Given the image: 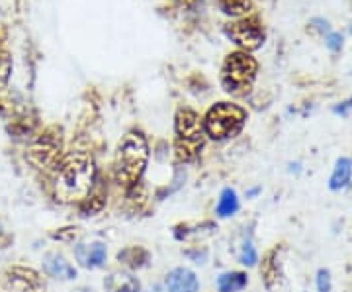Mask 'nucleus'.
<instances>
[{
  "label": "nucleus",
  "instance_id": "obj_1",
  "mask_svg": "<svg viewBox=\"0 0 352 292\" xmlns=\"http://www.w3.org/2000/svg\"><path fill=\"white\" fill-rule=\"evenodd\" d=\"M53 175V192L59 202L80 204L98 182V171L88 152H69L61 157Z\"/></svg>",
  "mask_w": 352,
  "mask_h": 292
},
{
  "label": "nucleus",
  "instance_id": "obj_2",
  "mask_svg": "<svg viewBox=\"0 0 352 292\" xmlns=\"http://www.w3.org/2000/svg\"><path fill=\"white\" fill-rule=\"evenodd\" d=\"M149 141L141 132H127L122 138L116 153V180L126 191L139 185L149 165Z\"/></svg>",
  "mask_w": 352,
  "mask_h": 292
},
{
  "label": "nucleus",
  "instance_id": "obj_3",
  "mask_svg": "<svg viewBox=\"0 0 352 292\" xmlns=\"http://www.w3.org/2000/svg\"><path fill=\"white\" fill-rule=\"evenodd\" d=\"M204 122L192 108H178L175 116V155L178 163H194L206 145Z\"/></svg>",
  "mask_w": 352,
  "mask_h": 292
},
{
  "label": "nucleus",
  "instance_id": "obj_4",
  "mask_svg": "<svg viewBox=\"0 0 352 292\" xmlns=\"http://www.w3.org/2000/svg\"><path fill=\"white\" fill-rule=\"evenodd\" d=\"M247 110L233 102H217L201 118L206 138L214 141H226L237 138L247 124Z\"/></svg>",
  "mask_w": 352,
  "mask_h": 292
},
{
  "label": "nucleus",
  "instance_id": "obj_5",
  "mask_svg": "<svg viewBox=\"0 0 352 292\" xmlns=\"http://www.w3.org/2000/svg\"><path fill=\"white\" fill-rule=\"evenodd\" d=\"M258 73L256 59L247 51L229 53L221 67V85L231 96H245L252 89Z\"/></svg>",
  "mask_w": 352,
  "mask_h": 292
},
{
  "label": "nucleus",
  "instance_id": "obj_6",
  "mask_svg": "<svg viewBox=\"0 0 352 292\" xmlns=\"http://www.w3.org/2000/svg\"><path fill=\"white\" fill-rule=\"evenodd\" d=\"M61 138L53 136L51 132H45L43 136H39L38 140L32 143L28 159L34 167H38L41 171H50L53 173L55 167L59 165L63 153H61Z\"/></svg>",
  "mask_w": 352,
  "mask_h": 292
},
{
  "label": "nucleus",
  "instance_id": "obj_7",
  "mask_svg": "<svg viewBox=\"0 0 352 292\" xmlns=\"http://www.w3.org/2000/svg\"><path fill=\"white\" fill-rule=\"evenodd\" d=\"M226 36L233 43H237L243 51H256L258 48H263L264 38V28L263 24L258 22V18H241L233 24L226 25Z\"/></svg>",
  "mask_w": 352,
  "mask_h": 292
},
{
  "label": "nucleus",
  "instance_id": "obj_8",
  "mask_svg": "<svg viewBox=\"0 0 352 292\" xmlns=\"http://www.w3.org/2000/svg\"><path fill=\"white\" fill-rule=\"evenodd\" d=\"M8 282L16 292H45L43 277L32 267H12L8 271Z\"/></svg>",
  "mask_w": 352,
  "mask_h": 292
},
{
  "label": "nucleus",
  "instance_id": "obj_9",
  "mask_svg": "<svg viewBox=\"0 0 352 292\" xmlns=\"http://www.w3.org/2000/svg\"><path fill=\"white\" fill-rule=\"evenodd\" d=\"M75 259L78 265L85 269H100L106 265L108 259V249L102 242L94 243H76Z\"/></svg>",
  "mask_w": 352,
  "mask_h": 292
},
{
  "label": "nucleus",
  "instance_id": "obj_10",
  "mask_svg": "<svg viewBox=\"0 0 352 292\" xmlns=\"http://www.w3.org/2000/svg\"><path fill=\"white\" fill-rule=\"evenodd\" d=\"M164 289H166V292H198L200 291V280L192 269L176 267L166 275Z\"/></svg>",
  "mask_w": 352,
  "mask_h": 292
},
{
  "label": "nucleus",
  "instance_id": "obj_11",
  "mask_svg": "<svg viewBox=\"0 0 352 292\" xmlns=\"http://www.w3.org/2000/svg\"><path fill=\"white\" fill-rule=\"evenodd\" d=\"M106 292H141L139 279L129 271H113L104 279Z\"/></svg>",
  "mask_w": 352,
  "mask_h": 292
},
{
  "label": "nucleus",
  "instance_id": "obj_12",
  "mask_svg": "<svg viewBox=\"0 0 352 292\" xmlns=\"http://www.w3.org/2000/svg\"><path fill=\"white\" fill-rule=\"evenodd\" d=\"M43 273L53 279L73 280L76 277V269L65 259L61 253H50L43 261Z\"/></svg>",
  "mask_w": 352,
  "mask_h": 292
},
{
  "label": "nucleus",
  "instance_id": "obj_13",
  "mask_svg": "<svg viewBox=\"0 0 352 292\" xmlns=\"http://www.w3.org/2000/svg\"><path fill=\"white\" fill-rule=\"evenodd\" d=\"M276 253L278 251H272L263 263L264 284H266L268 291L272 292L280 291L282 289V282H284V271H282V265L278 263Z\"/></svg>",
  "mask_w": 352,
  "mask_h": 292
},
{
  "label": "nucleus",
  "instance_id": "obj_14",
  "mask_svg": "<svg viewBox=\"0 0 352 292\" xmlns=\"http://www.w3.org/2000/svg\"><path fill=\"white\" fill-rule=\"evenodd\" d=\"M247 284H249V277L243 271H227L215 280L217 292H241L247 289Z\"/></svg>",
  "mask_w": 352,
  "mask_h": 292
},
{
  "label": "nucleus",
  "instance_id": "obj_15",
  "mask_svg": "<svg viewBox=\"0 0 352 292\" xmlns=\"http://www.w3.org/2000/svg\"><path fill=\"white\" fill-rule=\"evenodd\" d=\"M149 259H151V255L147 249H143V247H139V245H131V247H124L120 253H118V261H120V265H124L127 269H141L145 267L147 263H149Z\"/></svg>",
  "mask_w": 352,
  "mask_h": 292
},
{
  "label": "nucleus",
  "instance_id": "obj_16",
  "mask_svg": "<svg viewBox=\"0 0 352 292\" xmlns=\"http://www.w3.org/2000/svg\"><path fill=\"white\" fill-rule=\"evenodd\" d=\"M239 208L241 202L237 192H235V189L227 187V189L221 191L219 198H217V204H215V216L226 220V218L235 216V214L239 212Z\"/></svg>",
  "mask_w": 352,
  "mask_h": 292
},
{
  "label": "nucleus",
  "instance_id": "obj_17",
  "mask_svg": "<svg viewBox=\"0 0 352 292\" xmlns=\"http://www.w3.org/2000/svg\"><path fill=\"white\" fill-rule=\"evenodd\" d=\"M352 178V161L346 157H340L337 165L333 169V175L329 178V189L331 191H342L351 185Z\"/></svg>",
  "mask_w": 352,
  "mask_h": 292
},
{
  "label": "nucleus",
  "instance_id": "obj_18",
  "mask_svg": "<svg viewBox=\"0 0 352 292\" xmlns=\"http://www.w3.org/2000/svg\"><path fill=\"white\" fill-rule=\"evenodd\" d=\"M215 4L219 6V10L231 18H241L251 12L252 4L251 0H215Z\"/></svg>",
  "mask_w": 352,
  "mask_h": 292
},
{
  "label": "nucleus",
  "instance_id": "obj_19",
  "mask_svg": "<svg viewBox=\"0 0 352 292\" xmlns=\"http://www.w3.org/2000/svg\"><path fill=\"white\" fill-rule=\"evenodd\" d=\"M237 257H239L241 265H245V267H254V265L258 263V253H256V249H254V245H252L251 240L243 242Z\"/></svg>",
  "mask_w": 352,
  "mask_h": 292
},
{
  "label": "nucleus",
  "instance_id": "obj_20",
  "mask_svg": "<svg viewBox=\"0 0 352 292\" xmlns=\"http://www.w3.org/2000/svg\"><path fill=\"white\" fill-rule=\"evenodd\" d=\"M76 236H78L76 228H61L59 231H53V233H51V238H53L55 242L63 243H75Z\"/></svg>",
  "mask_w": 352,
  "mask_h": 292
},
{
  "label": "nucleus",
  "instance_id": "obj_21",
  "mask_svg": "<svg viewBox=\"0 0 352 292\" xmlns=\"http://www.w3.org/2000/svg\"><path fill=\"white\" fill-rule=\"evenodd\" d=\"M331 273L327 269L317 271V292H331Z\"/></svg>",
  "mask_w": 352,
  "mask_h": 292
},
{
  "label": "nucleus",
  "instance_id": "obj_22",
  "mask_svg": "<svg viewBox=\"0 0 352 292\" xmlns=\"http://www.w3.org/2000/svg\"><path fill=\"white\" fill-rule=\"evenodd\" d=\"M327 45H329V50L339 51L340 45H342V38H340L339 34H331L327 39Z\"/></svg>",
  "mask_w": 352,
  "mask_h": 292
},
{
  "label": "nucleus",
  "instance_id": "obj_23",
  "mask_svg": "<svg viewBox=\"0 0 352 292\" xmlns=\"http://www.w3.org/2000/svg\"><path fill=\"white\" fill-rule=\"evenodd\" d=\"M184 8H190V6H194L196 4V0H178Z\"/></svg>",
  "mask_w": 352,
  "mask_h": 292
},
{
  "label": "nucleus",
  "instance_id": "obj_24",
  "mask_svg": "<svg viewBox=\"0 0 352 292\" xmlns=\"http://www.w3.org/2000/svg\"><path fill=\"white\" fill-rule=\"evenodd\" d=\"M258 192H261V189H252V191L247 192V196H256Z\"/></svg>",
  "mask_w": 352,
  "mask_h": 292
},
{
  "label": "nucleus",
  "instance_id": "obj_25",
  "mask_svg": "<svg viewBox=\"0 0 352 292\" xmlns=\"http://www.w3.org/2000/svg\"><path fill=\"white\" fill-rule=\"evenodd\" d=\"M349 106H352V98H351V102H349Z\"/></svg>",
  "mask_w": 352,
  "mask_h": 292
}]
</instances>
